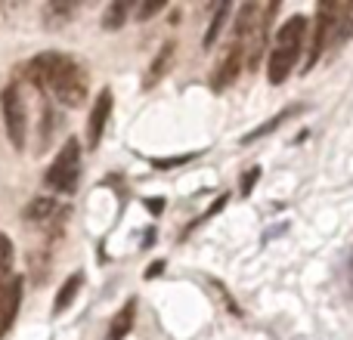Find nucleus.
Returning a JSON list of instances; mask_svg holds the SVG:
<instances>
[{
	"label": "nucleus",
	"instance_id": "6e6552de",
	"mask_svg": "<svg viewBox=\"0 0 353 340\" xmlns=\"http://www.w3.org/2000/svg\"><path fill=\"white\" fill-rule=\"evenodd\" d=\"M22 288H25V281L19 275H12L10 285L0 291V337L10 334L12 322H16L19 306H22Z\"/></svg>",
	"mask_w": 353,
	"mask_h": 340
},
{
	"label": "nucleus",
	"instance_id": "f03ea898",
	"mask_svg": "<svg viewBox=\"0 0 353 340\" xmlns=\"http://www.w3.org/2000/svg\"><path fill=\"white\" fill-rule=\"evenodd\" d=\"M81 176V146L78 140H68L65 146L59 149V155L53 158V164L43 173V182H47L53 192H74Z\"/></svg>",
	"mask_w": 353,
	"mask_h": 340
},
{
	"label": "nucleus",
	"instance_id": "dca6fc26",
	"mask_svg": "<svg viewBox=\"0 0 353 340\" xmlns=\"http://www.w3.org/2000/svg\"><path fill=\"white\" fill-rule=\"evenodd\" d=\"M230 12H232V6L230 3H220L217 6V12H214V19H211V25H208V31H205V50H211L214 43H217V37H220V31L226 28V22H230Z\"/></svg>",
	"mask_w": 353,
	"mask_h": 340
},
{
	"label": "nucleus",
	"instance_id": "39448f33",
	"mask_svg": "<svg viewBox=\"0 0 353 340\" xmlns=\"http://www.w3.org/2000/svg\"><path fill=\"white\" fill-rule=\"evenodd\" d=\"M338 22H341V3H319L316 6V22H313V41H310V56H307V68L316 65L323 50L338 41Z\"/></svg>",
	"mask_w": 353,
	"mask_h": 340
},
{
	"label": "nucleus",
	"instance_id": "0eeeda50",
	"mask_svg": "<svg viewBox=\"0 0 353 340\" xmlns=\"http://www.w3.org/2000/svg\"><path fill=\"white\" fill-rule=\"evenodd\" d=\"M242 65H245V43H239V41H232L230 43V50H226V56L220 59V65L214 68V78H211V87L214 90H226V87L232 84V81L239 78V72H242Z\"/></svg>",
	"mask_w": 353,
	"mask_h": 340
},
{
	"label": "nucleus",
	"instance_id": "9d476101",
	"mask_svg": "<svg viewBox=\"0 0 353 340\" xmlns=\"http://www.w3.org/2000/svg\"><path fill=\"white\" fill-rule=\"evenodd\" d=\"M174 59H176V43L174 41H165L159 53L152 56V62H149V72H146V81H143V87H146V90H152L155 84H161V78H165V74L174 68Z\"/></svg>",
	"mask_w": 353,
	"mask_h": 340
},
{
	"label": "nucleus",
	"instance_id": "f257e3e1",
	"mask_svg": "<svg viewBox=\"0 0 353 340\" xmlns=\"http://www.w3.org/2000/svg\"><path fill=\"white\" fill-rule=\"evenodd\" d=\"M307 31H310L307 16L285 19V25L276 31V43H273V50H270V84H285V78L292 74L301 50H304Z\"/></svg>",
	"mask_w": 353,
	"mask_h": 340
},
{
	"label": "nucleus",
	"instance_id": "f3484780",
	"mask_svg": "<svg viewBox=\"0 0 353 340\" xmlns=\"http://www.w3.org/2000/svg\"><path fill=\"white\" fill-rule=\"evenodd\" d=\"M12 257H16V251H12L10 235L0 232V291H3L12 279Z\"/></svg>",
	"mask_w": 353,
	"mask_h": 340
},
{
	"label": "nucleus",
	"instance_id": "6ab92c4d",
	"mask_svg": "<svg viewBox=\"0 0 353 340\" xmlns=\"http://www.w3.org/2000/svg\"><path fill=\"white\" fill-rule=\"evenodd\" d=\"M353 37V3H341V22H338V41Z\"/></svg>",
	"mask_w": 353,
	"mask_h": 340
},
{
	"label": "nucleus",
	"instance_id": "ddd939ff",
	"mask_svg": "<svg viewBox=\"0 0 353 340\" xmlns=\"http://www.w3.org/2000/svg\"><path fill=\"white\" fill-rule=\"evenodd\" d=\"M134 316H137V300H128V306H121V310H118V316L112 319L109 337H105V340H124V337H128V331L134 328Z\"/></svg>",
	"mask_w": 353,
	"mask_h": 340
},
{
	"label": "nucleus",
	"instance_id": "1a4fd4ad",
	"mask_svg": "<svg viewBox=\"0 0 353 340\" xmlns=\"http://www.w3.org/2000/svg\"><path fill=\"white\" fill-rule=\"evenodd\" d=\"M109 115H112V90H103L97 96V103H93L90 118H87V146L90 149H97L103 142V130H105Z\"/></svg>",
	"mask_w": 353,
	"mask_h": 340
},
{
	"label": "nucleus",
	"instance_id": "4be33fe9",
	"mask_svg": "<svg viewBox=\"0 0 353 340\" xmlns=\"http://www.w3.org/2000/svg\"><path fill=\"white\" fill-rule=\"evenodd\" d=\"M161 269H165V263H161V260H159V263H152V266L146 269V279H155V275H161Z\"/></svg>",
	"mask_w": 353,
	"mask_h": 340
},
{
	"label": "nucleus",
	"instance_id": "4468645a",
	"mask_svg": "<svg viewBox=\"0 0 353 340\" xmlns=\"http://www.w3.org/2000/svg\"><path fill=\"white\" fill-rule=\"evenodd\" d=\"M128 16H130V3H128V0H112V3L103 10L99 25H103L105 31H118L121 25H128Z\"/></svg>",
	"mask_w": 353,
	"mask_h": 340
},
{
	"label": "nucleus",
	"instance_id": "aec40b11",
	"mask_svg": "<svg viewBox=\"0 0 353 340\" xmlns=\"http://www.w3.org/2000/svg\"><path fill=\"white\" fill-rule=\"evenodd\" d=\"M161 10H165V0H146V3L137 10V19H140V22H146V19H152L155 12H161Z\"/></svg>",
	"mask_w": 353,
	"mask_h": 340
},
{
	"label": "nucleus",
	"instance_id": "20e7f679",
	"mask_svg": "<svg viewBox=\"0 0 353 340\" xmlns=\"http://www.w3.org/2000/svg\"><path fill=\"white\" fill-rule=\"evenodd\" d=\"M0 109H3V127H6V136H10V146L16 152L25 149V136H28V111H25V103H22V93L19 87H6L3 96H0Z\"/></svg>",
	"mask_w": 353,
	"mask_h": 340
},
{
	"label": "nucleus",
	"instance_id": "412c9836",
	"mask_svg": "<svg viewBox=\"0 0 353 340\" xmlns=\"http://www.w3.org/2000/svg\"><path fill=\"white\" fill-rule=\"evenodd\" d=\"M257 173H261V167H251V170H245V176H242V195H248L251 189H254Z\"/></svg>",
	"mask_w": 353,
	"mask_h": 340
},
{
	"label": "nucleus",
	"instance_id": "423d86ee",
	"mask_svg": "<svg viewBox=\"0 0 353 340\" xmlns=\"http://www.w3.org/2000/svg\"><path fill=\"white\" fill-rule=\"evenodd\" d=\"M65 62H68V56H62V53H41V56H34V59L28 62L25 78H28L34 87H41V90H50L53 78L62 72Z\"/></svg>",
	"mask_w": 353,
	"mask_h": 340
},
{
	"label": "nucleus",
	"instance_id": "2eb2a0df",
	"mask_svg": "<svg viewBox=\"0 0 353 340\" xmlns=\"http://www.w3.org/2000/svg\"><path fill=\"white\" fill-rule=\"evenodd\" d=\"M72 16H74V3L53 0V3L43 6V22H47V28H62V25H68Z\"/></svg>",
	"mask_w": 353,
	"mask_h": 340
},
{
	"label": "nucleus",
	"instance_id": "9b49d317",
	"mask_svg": "<svg viewBox=\"0 0 353 340\" xmlns=\"http://www.w3.org/2000/svg\"><path fill=\"white\" fill-rule=\"evenodd\" d=\"M59 213H62L59 198H53V195H37V198L28 201V207L22 211V217L28 220V223H53Z\"/></svg>",
	"mask_w": 353,
	"mask_h": 340
},
{
	"label": "nucleus",
	"instance_id": "a211bd4d",
	"mask_svg": "<svg viewBox=\"0 0 353 340\" xmlns=\"http://www.w3.org/2000/svg\"><path fill=\"white\" fill-rule=\"evenodd\" d=\"M292 115H294V109H285V111H279V115H276V118H270V121L263 124V127H257V130H251V134H245V136H242V142H245V146H248V142H254V140H261V136L273 134V130L279 127V124L285 121V118H292Z\"/></svg>",
	"mask_w": 353,
	"mask_h": 340
},
{
	"label": "nucleus",
	"instance_id": "7ed1b4c3",
	"mask_svg": "<svg viewBox=\"0 0 353 340\" xmlns=\"http://www.w3.org/2000/svg\"><path fill=\"white\" fill-rule=\"evenodd\" d=\"M87 90H90V84H87V72L72 59V56H68V62L62 65V72L53 78V84H50L47 93H53L65 109H78V105L87 99Z\"/></svg>",
	"mask_w": 353,
	"mask_h": 340
},
{
	"label": "nucleus",
	"instance_id": "f8f14e48",
	"mask_svg": "<svg viewBox=\"0 0 353 340\" xmlns=\"http://www.w3.org/2000/svg\"><path fill=\"white\" fill-rule=\"evenodd\" d=\"M81 285H84V275H81V273L68 275V279H65V281H62L59 294H56V300H53V312H56V316H59V312H65V310H68V306H72V304H74V297H78Z\"/></svg>",
	"mask_w": 353,
	"mask_h": 340
}]
</instances>
